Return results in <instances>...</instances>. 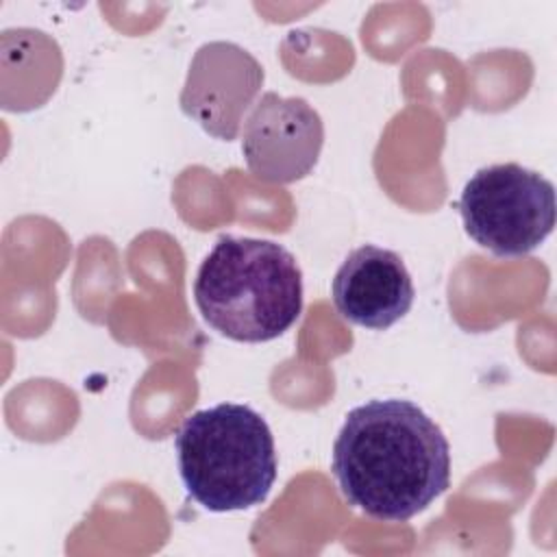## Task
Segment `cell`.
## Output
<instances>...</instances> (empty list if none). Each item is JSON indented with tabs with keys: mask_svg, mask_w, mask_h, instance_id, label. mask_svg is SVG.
Wrapping results in <instances>:
<instances>
[{
	"mask_svg": "<svg viewBox=\"0 0 557 557\" xmlns=\"http://www.w3.org/2000/svg\"><path fill=\"white\" fill-rule=\"evenodd\" d=\"M344 498L366 516L405 522L450 485V444L411 400H368L348 411L333 444Z\"/></svg>",
	"mask_w": 557,
	"mask_h": 557,
	"instance_id": "cell-1",
	"label": "cell"
},
{
	"mask_svg": "<svg viewBox=\"0 0 557 557\" xmlns=\"http://www.w3.org/2000/svg\"><path fill=\"white\" fill-rule=\"evenodd\" d=\"M194 300L220 335L246 344L270 342L302 311V272L276 242L222 235L198 268Z\"/></svg>",
	"mask_w": 557,
	"mask_h": 557,
	"instance_id": "cell-2",
	"label": "cell"
},
{
	"mask_svg": "<svg viewBox=\"0 0 557 557\" xmlns=\"http://www.w3.org/2000/svg\"><path fill=\"white\" fill-rule=\"evenodd\" d=\"M178 474L209 511L261 505L276 481V450L268 422L250 407L220 403L191 413L174 437Z\"/></svg>",
	"mask_w": 557,
	"mask_h": 557,
	"instance_id": "cell-3",
	"label": "cell"
},
{
	"mask_svg": "<svg viewBox=\"0 0 557 557\" xmlns=\"http://www.w3.org/2000/svg\"><path fill=\"white\" fill-rule=\"evenodd\" d=\"M466 233L496 257L535 250L555 226V187L520 163L481 168L457 202Z\"/></svg>",
	"mask_w": 557,
	"mask_h": 557,
	"instance_id": "cell-4",
	"label": "cell"
},
{
	"mask_svg": "<svg viewBox=\"0 0 557 557\" xmlns=\"http://www.w3.org/2000/svg\"><path fill=\"white\" fill-rule=\"evenodd\" d=\"M324 144L320 113L305 98L265 91L250 109L242 131L248 170L265 183H296L318 163Z\"/></svg>",
	"mask_w": 557,
	"mask_h": 557,
	"instance_id": "cell-5",
	"label": "cell"
},
{
	"mask_svg": "<svg viewBox=\"0 0 557 557\" xmlns=\"http://www.w3.org/2000/svg\"><path fill=\"white\" fill-rule=\"evenodd\" d=\"M263 85L261 63L233 41L202 44L181 91V109L205 133L231 141Z\"/></svg>",
	"mask_w": 557,
	"mask_h": 557,
	"instance_id": "cell-6",
	"label": "cell"
},
{
	"mask_svg": "<svg viewBox=\"0 0 557 557\" xmlns=\"http://www.w3.org/2000/svg\"><path fill=\"white\" fill-rule=\"evenodd\" d=\"M333 302L357 326L383 331L413 305L411 274L398 252L372 244L355 248L333 276Z\"/></svg>",
	"mask_w": 557,
	"mask_h": 557,
	"instance_id": "cell-7",
	"label": "cell"
}]
</instances>
